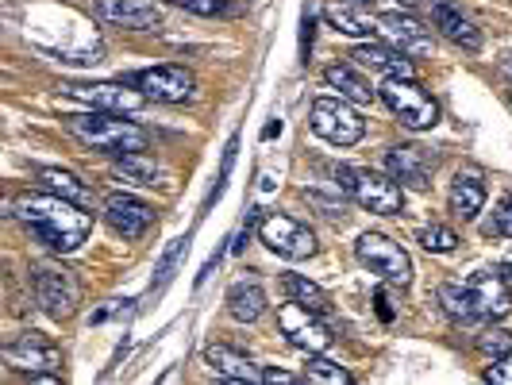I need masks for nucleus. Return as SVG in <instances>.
Masks as SVG:
<instances>
[{"label": "nucleus", "mask_w": 512, "mask_h": 385, "mask_svg": "<svg viewBox=\"0 0 512 385\" xmlns=\"http://www.w3.org/2000/svg\"><path fill=\"white\" fill-rule=\"evenodd\" d=\"M185 251V239H174V247L162 255V266H158V285L170 278V270H174V262H178V255Z\"/></svg>", "instance_id": "nucleus-36"}, {"label": "nucleus", "mask_w": 512, "mask_h": 385, "mask_svg": "<svg viewBox=\"0 0 512 385\" xmlns=\"http://www.w3.org/2000/svg\"><path fill=\"white\" fill-rule=\"evenodd\" d=\"M378 31H382L385 39L397 47V51H405L409 58H428L432 47H436V39H432V27H424L412 12H401V8H393V12H385L382 20H378Z\"/></svg>", "instance_id": "nucleus-12"}, {"label": "nucleus", "mask_w": 512, "mask_h": 385, "mask_svg": "<svg viewBox=\"0 0 512 385\" xmlns=\"http://www.w3.org/2000/svg\"><path fill=\"white\" fill-rule=\"evenodd\" d=\"M31 289H35V301L43 305V312L54 320L74 316L77 305H81V285H77L74 270L58 266V262H35L31 266Z\"/></svg>", "instance_id": "nucleus-4"}, {"label": "nucleus", "mask_w": 512, "mask_h": 385, "mask_svg": "<svg viewBox=\"0 0 512 385\" xmlns=\"http://www.w3.org/2000/svg\"><path fill=\"white\" fill-rule=\"evenodd\" d=\"M278 328H282L285 339H289L297 351H305V355H324L335 339L332 328L320 320V312L301 305V301H293V297L278 308Z\"/></svg>", "instance_id": "nucleus-7"}, {"label": "nucleus", "mask_w": 512, "mask_h": 385, "mask_svg": "<svg viewBox=\"0 0 512 385\" xmlns=\"http://www.w3.org/2000/svg\"><path fill=\"white\" fill-rule=\"evenodd\" d=\"M93 8L104 24L124 27V31H151L162 24L158 0H93Z\"/></svg>", "instance_id": "nucleus-13"}, {"label": "nucleus", "mask_w": 512, "mask_h": 385, "mask_svg": "<svg viewBox=\"0 0 512 385\" xmlns=\"http://www.w3.org/2000/svg\"><path fill=\"white\" fill-rule=\"evenodd\" d=\"M35 181L54 193V197H66V201H77V205H85L89 201V189H85V181H77L70 170H62V166H39L35 170Z\"/></svg>", "instance_id": "nucleus-24"}, {"label": "nucleus", "mask_w": 512, "mask_h": 385, "mask_svg": "<svg viewBox=\"0 0 512 385\" xmlns=\"http://www.w3.org/2000/svg\"><path fill=\"white\" fill-rule=\"evenodd\" d=\"M282 131V120H274V124H266V131H262V139H274Z\"/></svg>", "instance_id": "nucleus-39"}, {"label": "nucleus", "mask_w": 512, "mask_h": 385, "mask_svg": "<svg viewBox=\"0 0 512 385\" xmlns=\"http://www.w3.org/2000/svg\"><path fill=\"white\" fill-rule=\"evenodd\" d=\"M104 220L112 224L116 235H124V239H143L154 224V212H151V205H143L139 197L108 193V197H104Z\"/></svg>", "instance_id": "nucleus-14"}, {"label": "nucleus", "mask_w": 512, "mask_h": 385, "mask_svg": "<svg viewBox=\"0 0 512 385\" xmlns=\"http://www.w3.org/2000/svg\"><path fill=\"white\" fill-rule=\"evenodd\" d=\"M335 181L359 201L366 212L374 216H397L405 208V189L397 185V178L389 174H370V170H351V166H339Z\"/></svg>", "instance_id": "nucleus-3"}, {"label": "nucleus", "mask_w": 512, "mask_h": 385, "mask_svg": "<svg viewBox=\"0 0 512 385\" xmlns=\"http://www.w3.org/2000/svg\"><path fill=\"white\" fill-rule=\"evenodd\" d=\"M324 20H328L335 31L351 35V39H366V35L374 31V27H370V20H366L359 8H355V0H328V8H324Z\"/></svg>", "instance_id": "nucleus-25"}, {"label": "nucleus", "mask_w": 512, "mask_h": 385, "mask_svg": "<svg viewBox=\"0 0 512 385\" xmlns=\"http://www.w3.org/2000/svg\"><path fill=\"white\" fill-rule=\"evenodd\" d=\"M174 4L185 12H197V16H231L235 12V4L228 0H174Z\"/></svg>", "instance_id": "nucleus-32"}, {"label": "nucleus", "mask_w": 512, "mask_h": 385, "mask_svg": "<svg viewBox=\"0 0 512 385\" xmlns=\"http://www.w3.org/2000/svg\"><path fill=\"white\" fill-rule=\"evenodd\" d=\"M505 274H512V255L505 258Z\"/></svg>", "instance_id": "nucleus-40"}, {"label": "nucleus", "mask_w": 512, "mask_h": 385, "mask_svg": "<svg viewBox=\"0 0 512 385\" xmlns=\"http://www.w3.org/2000/svg\"><path fill=\"white\" fill-rule=\"evenodd\" d=\"M305 374H308V382H316V385H351L355 382L339 362L324 359V355H308Z\"/></svg>", "instance_id": "nucleus-29"}, {"label": "nucleus", "mask_w": 512, "mask_h": 385, "mask_svg": "<svg viewBox=\"0 0 512 385\" xmlns=\"http://www.w3.org/2000/svg\"><path fill=\"white\" fill-rule=\"evenodd\" d=\"M4 359L12 362V366H20V370H27L35 382H54L58 370H62V351L54 347L51 335H43V332L16 335V339L4 347Z\"/></svg>", "instance_id": "nucleus-8"}, {"label": "nucleus", "mask_w": 512, "mask_h": 385, "mask_svg": "<svg viewBox=\"0 0 512 385\" xmlns=\"http://www.w3.org/2000/svg\"><path fill=\"white\" fill-rule=\"evenodd\" d=\"M70 135H77L85 147L101 154H135L151 147V135L139 128L135 120H124L120 112H85V116H70L66 120Z\"/></svg>", "instance_id": "nucleus-2"}, {"label": "nucleus", "mask_w": 512, "mask_h": 385, "mask_svg": "<svg viewBox=\"0 0 512 385\" xmlns=\"http://www.w3.org/2000/svg\"><path fill=\"white\" fill-rule=\"evenodd\" d=\"M285 293L293 297V301H301V305H308V308H316L320 316L332 308V301H328V293L320 289L316 282H308V278H301V274H289L285 278Z\"/></svg>", "instance_id": "nucleus-28"}, {"label": "nucleus", "mask_w": 512, "mask_h": 385, "mask_svg": "<svg viewBox=\"0 0 512 385\" xmlns=\"http://www.w3.org/2000/svg\"><path fill=\"white\" fill-rule=\"evenodd\" d=\"M416 239H420V243H424V251H432V255H451V251L459 247V235H455L451 228H443V224L424 228Z\"/></svg>", "instance_id": "nucleus-30"}, {"label": "nucleus", "mask_w": 512, "mask_h": 385, "mask_svg": "<svg viewBox=\"0 0 512 385\" xmlns=\"http://www.w3.org/2000/svg\"><path fill=\"white\" fill-rule=\"evenodd\" d=\"M432 170H436V154H428L424 147L401 143V147H389V151H385V174L397 178L401 185L424 189L428 178H432Z\"/></svg>", "instance_id": "nucleus-15"}, {"label": "nucleus", "mask_w": 512, "mask_h": 385, "mask_svg": "<svg viewBox=\"0 0 512 385\" xmlns=\"http://www.w3.org/2000/svg\"><path fill=\"white\" fill-rule=\"evenodd\" d=\"M70 97L77 101L93 104V108H101V112H135V108H143V93L139 89H128V85H120V81H93V85H70Z\"/></svg>", "instance_id": "nucleus-16"}, {"label": "nucleus", "mask_w": 512, "mask_h": 385, "mask_svg": "<svg viewBox=\"0 0 512 385\" xmlns=\"http://www.w3.org/2000/svg\"><path fill=\"white\" fill-rule=\"evenodd\" d=\"M486 235H501V239H512V197H505L497 212H493V220L486 224Z\"/></svg>", "instance_id": "nucleus-33"}, {"label": "nucleus", "mask_w": 512, "mask_h": 385, "mask_svg": "<svg viewBox=\"0 0 512 385\" xmlns=\"http://www.w3.org/2000/svg\"><path fill=\"white\" fill-rule=\"evenodd\" d=\"M351 58H359L362 66H370V70H378L385 77H416V66H412V58L405 51H397L393 43L385 47V43H359Z\"/></svg>", "instance_id": "nucleus-19"}, {"label": "nucleus", "mask_w": 512, "mask_h": 385, "mask_svg": "<svg viewBox=\"0 0 512 385\" xmlns=\"http://www.w3.org/2000/svg\"><path fill=\"white\" fill-rule=\"evenodd\" d=\"M405 4H416V0H405Z\"/></svg>", "instance_id": "nucleus-42"}, {"label": "nucleus", "mask_w": 512, "mask_h": 385, "mask_svg": "<svg viewBox=\"0 0 512 385\" xmlns=\"http://www.w3.org/2000/svg\"><path fill=\"white\" fill-rule=\"evenodd\" d=\"M355 4H374V0H355Z\"/></svg>", "instance_id": "nucleus-41"}, {"label": "nucleus", "mask_w": 512, "mask_h": 385, "mask_svg": "<svg viewBox=\"0 0 512 385\" xmlns=\"http://www.w3.org/2000/svg\"><path fill=\"white\" fill-rule=\"evenodd\" d=\"M228 312L239 320V324H255L258 316L266 312V293H262V285H258L255 278L231 285L228 289Z\"/></svg>", "instance_id": "nucleus-23"}, {"label": "nucleus", "mask_w": 512, "mask_h": 385, "mask_svg": "<svg viewBox=\"0 0 512 385\" xmlns=\"http://www.w3.org/2000/svg\"><path fill=\"white\" fill-rule=\"evenodd\" d=\"M486 382L512 385V351H505V355H497V359H493V366L486 370Z\"/></svg>", "instance_id": "nucleus-34"}, {"label": "nucleus", "mask_w": 512, "mask_h": 385, "mask_svg": "<svg viewBox=\"0 0 512 385\" xmlns=\"http://www.w3.org/2000/svg\"><path fill=\"white\" fill-rule=\"evenodd\" d=\"M439 305H443V312L455 320V324H474L482 312H478V305H474V297H470V285H439Z\"/></svg>", "instance_id": "nucleus-26"}, {"label": "nucleus", "mask_w": 512, "mask_h": 385, "mask_svg": "<svg viewBox=\"0 0 512 385\" xmlns=\"http://www.w3.org/2000/svg\"><path fill=\"white\" fill-rule=\"evenodd\" d=\"M382 101L401 116V124L412 131H428L439 124V104L416 85V77H385Z\"/></svg>", "instance_id": "nucleus-5"}, {"label": "nucleus", "mask_w": 512, "mask_h": 385, "mask_svg": "<svg viewBox=\"0 0 512 385\" xmlns=\"http://www.w3.org/2000/svg\"><path fill=\"white\" fill-rule=\"evenodd\" d=\"M355 255H359L362 266H370L374 274H382L385 282L405 285L412 282V258L401 243H393L389 235H378V231H366L359 243H355Z\"/></svg>", "instance_id": "nucleus-9"}, {"label": "nucleus", "mask_w": 512, "mask_h": 385, "mask_svg": "<svg viewBox=\"0 0 512 385\" xmlns=\"http://www.w3.org/2000/svg\"><path fill=\"white\" fill-rule=\"evenodd\" d=\"M486 205V181H482V170L478 166H466L459 170V178L451 181V212L462 216V220H474Z\"/></svg>", "instance_id": "nucleus-20"}, {"label": "nucleus", "mask_w": 512, "mask_h": 385, "mask_svg": "<svg viewBox=\"0 0 512 385\" xmlns=\"http://www.w3.org/2000/svg\"><path fill=\"white\" fill-rule=\"evenodd\" d=\"M258 231H262V243H266L274 255L293 258V262L316 255V235H312L301 220L285 216V212H270V216H262Z\"/></svg>", "instance_id": "nucleus-10"}, {"label": "nucleus", "mask_w": 512, "mask_h": 385, "mask_svg": "<svg viewBox=\"0 0 512 385\" xmlns=\"http://www.w3.org/2000/svg\"><path fill=\"white\" fill-rule=\"evenodd\" d=\"M208 366L224 378V382H262V370L247 355H239L235 347H224V343H212L205 351Z\"/></svg>", "instance_id": "nucleus-21"}, {"label": "nucleus", "mask_w": 512, "mask_h": 385, "mask_svg": "<svg viewBox=\"0 0 512 385\" xmlns=\"http://www.w3.org/2000/svg\"><path fill=\"white\" fill-rule=\"evenodd\" d=\"M478 351L489 355V359L505 355V351H512V332H505V328H486V332L478 335Z\"/></svg>", "instance_id": "nucleus-31"}, {"label": "nucleus", "mask_w": 512, "mask_h": 385, "mask_svg": "<svg viewBox=\"0 0 512 385\" xmlns=\"http://www.w3.org/2000/svg\"><path fill=\"white\" fill-rule=\"evenodd\" d=\"M466 285H470V297H474V305H478V312H482L486 320H501V316L509 312L512 293L501 274L486 270V274H474Z\"/></svg>", "instance_id": "nucleus-18"}, {"label": "nucleus", "mask_w": 512, "mask_h": 385, "mask_svg": "<svg viewBox=\"0 0 512 385\" xmlns=\"http://www.w3.org/2000/svg\"><path fill=\"white\" fill-rule=\"evenodd\" d=\"M116 178L131 181V185H154L158 181V162L147 151L120 154L116 158Z\"/></svg>", "instance_id": "nucleus-27"}, {"label": "nucleus", "mask_w": 512, "mask_h": 385, "mask_svg": "<svg viewBox=\"0 0 512 385\" xmlns=\"http://www.w3.org/2000/svg\"><path fill=\"white\" fill-rule=\"evenodd\" d=\"M432 27H436L447 43H455L462 51H478L482 47V31L474 27L470 16H462L451 0H436L432 4Z\"/></svg>", "instance_id": "nucleus-17"}, {"label": "nucleus", "mask_w": 512, "mask_h": 385, "mask_svg": "<svg viewBox=\"0 0 512 385\" xmlns=\"http://www.w3.org/2000/svg\"><path fill=\"white\" fill-rule=\"evenodd\" d=\"M324 81H328V89H335L343 101H355V104H374L382 93L378 89H370V81L355 70V66H347V62H335L324 70Z\"/></svg>", "instance_id": "nucleus-22"}, {"label": "nucleus", "mask_w": 512, "mask_h": 385, "mask_svg": "<svg viewBox=\"0 0 512 385\" xmlns=\"http://www.w3.org/2000/svg\"><path fill=\"white\" fill-rule=\"evenodd\" d=\"M308 124H312V131L320 139H328L335 147H355L362 135H366V120L343 97H320V101H312Z\"/></svg>", "instance_id": "nucleus-6"}, {"label": "nucleus", "mask_w": 512, "mask_h": 385, "mask_svg": "<svg viewBox=\"0 0 512 385\" xmlns=\"http://www.w3.org/2000/svg\"><path fill=\"white\" fill-rule=\"evenodd\" d=\"M131 85L147 97V101L158 104H185L193 93H197V77L189 74L185 66H151V70H139L131 77Z\"/></svg>", "instance_id": "nucleus-11"}, {"label": "nucleus", "mask_w": 512, "mask_h": 385, "mask_svg": "<svg viewBox=\"0 0 512 385\" xmlns=\"http://www.w3.org/2000/svg\"><path fill=\"white\" fill-rule=\"evenodd\" d=\"M258 212H262V208H251V212H247V220H243V228H239V239L231 243V255H239V251L247 247V239H251V231H255V224H258Z\"/></svg>", "instance_id": "nucleus-35"}, {"label": "nucleus", "mask_w": 512, "mask_h": 385, "mask_svg": "<svg viewBox=\"0 0 512 385\" xmlns=\"http://www.w3.org/2000/svg\"><path fill=\"white\" fill-rule=\"evenodd\" d=\"M16 208H20L27 231L58 255L77 251L93 231V216L85 208H77V201H66V197H54V193H27L16 201Z\"/></svg>", "instance_id": "nucleus-1"}, {"label": "nucleus", "mask_w": 512, "mask_h": 385, "mask_svg": "<svg viewBox=\"0 0 512 385\" xmlns=\"http://www.w3.org/2000/svg\"><path fill=\"white\" fill-rule=\"evenodd\" d=\"M374 305H378V316H382L385 324H389V320H393V308H389V297H385L382 289L374 293Z\"/></svg>", "instance_id": "nucleus-37"}, {"label": "nucleus", "mask_w": 512, "mask_h": 385, "mask_svg": "<svg viewBox=\"0 0 512 385\" xmlns=\"http://www.w3.org/2000/svg\"><path fill=\"white\" fill-rule=\"evenodd\" d=\"M262 382H282V385H293L297 378L293 374H285V370H262Z\"/></svg>", "instance_id": "nucleus-38"}]
</instances>
